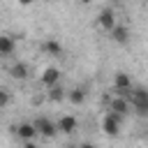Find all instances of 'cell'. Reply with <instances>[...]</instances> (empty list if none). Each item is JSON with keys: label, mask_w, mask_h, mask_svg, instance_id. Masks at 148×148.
<instances>
[{"label": "cell", "mask_w": 148, "mask_h": 148, "mask_svg": "<svg viewBox=\"0 0 148 148\" xmlns=\"http://www.w3.org/2000/svg\"><path fill=\"white\" fill-rule=\"evenodd\" d=\"M123 120H125V116H120V113H116V111H106V116L102 118V130H104V134L118 136Z\"/></svg>", "instance_id": "1"}, {"label": "cell", "mask_w": 148, "mask_h": 148, "mask_svg": "<svg viewBox=\"0 0 148 148\" xmlns=\"http://www.w3.org/2000/svg\"><path fill=\"white\" fill-rule=\"evenodd\" d=\"M32 125H35L37 134H42V136H46V139H53V136L58 134L56 123H53L51 118H46V116H37V118L32 120Z\"/></svg>", "instance_id": "2"}, {"label": "cell", "mask_w": 148, "mask_h": 148, "mask_svg": "<svg viewBox=\"0 0 148 148\" xmlns=\"http://www.w3.org/2000/svg\"><path fill=\"white\" fill-rule=\"evenodd\" d=\"M106 102H109V109H106V111H116V113H120V116H130V113H132V104H130V99H127L125 95L106 97Z\"/></svg>", "instance_id": "3"}, {"label": "cell", "mask_w": 148, "mask_h": 148, "mask_svg": "<svg viewBox=\"0 0 148 148\" xmlns=\"http://www.w3.org/2000/svg\"><path fill=\"white\" fill-rule=\"evenodd\" d=\"M97 25H99L102 30H106V32L116 25V12H113V7H104V9L97 14Z\"/></svg>", "instance_id": "4"}, {"label": "cell", "mask_w": 148, "mask_h": 148, "mask_svg": "<svg viewBox=\"0 0 148 148\" xmlns=\"http://www.w3.org/2000/svg\"><path fill=\"white\" fill-rule=\"evenodd\" d=\"M12 130H14V134H16L21 141H25V143H30V141L37 136V130H35L32 123H21V125H14Z\"/></svg>", "instance_id": "5"}, {"label": "cell", "mask_w": 148, "mask_h": 148, "mask_svg": "<svg viewBox=\"0 0 148 148\" xmlns=\"http://www.w3.org/2000/svg\"><path fill=\"white\" fill-rule=\"evenodd\" d=\"M130 88H132V79H130V74H125V72H116V76H113V92H116V95H125Z\"/></svg>", "instance_id": "6"}, {"label": "cell", "mask_w": 148, "mask_h": 148, "mask_svg": "<svg viewBox=\"0 0 148 148\" xmlns=\"http://www.w3.org/2000/svg\"><path fill=\"white\" fill-rule=\"evenodd\" d=\"M56 127H58V132H62V134H74V132L79 130V120H76L74 116H60L58 123H56Z\"/></svg>", "instance_id": "7"}, {"label": "cell", "mask_w": 148, "mask_h": 148, "mask_svg": "<svg viewBox=\"0 0 148 148\" xmlns=\"http://www.w3.org/2000/svg\"><path fill=\"white\" fill-rule=\"evenodd\" d=\"M109 37L116 42V44H127L130 42V30H127V25H113L111 30H109Z\"/></svg>", "instance_id": "8"}, {"label": "cell", "mask_w": 148, "mask_h": 148, "mask_svg": "<svg viewBox=\"0 0 148 148\" xmlns=\"http://www.w3.org/2000/svg\"><path fill=\"white\" fill-rule=\"evenodd\" d=\"M16 44H14V37L12 35H0V58H9L14 53Z\"/></svg>", "instance_id": "9"}, {"label": "cell", "mask_w": 148, "mask_h": 148, "mask_svg": "<svg viewBox=\"0 0 148 148\" xmlns=\"http://www.w3.org/2000/svg\"><path fill=\"white\" fill-rule=\"evenodd\" d=\"M60 81V69H56V67H46L44 69V74H42V86H53V83H58Z\"/></svg>", "instance_id": "10"}, {"label": "cell", "mask_w": 148, "mask_h": 148, "mask_svg": "<svg viewBox=\"0 0 148 148\" xmlns=\"http://www.w3.org/2000/svg\"><path fill=\"white\" fill-rule=\"evenodd\" d=\"M9 74H12L14 79H18V81H25V79H28V74H30V69H28V65H25V62H14V65H12V69H9Z\"/></svg>", "instance_id": "11"}, {"label": "cell", "mask_w": 148, "mask_h": 148, "mask_svg": "<svg viewBox=\"0 0 148 148\" xmlns=\"http://www.w3.org/2000/svg\"><path fill=\"white\" fill-rule=\"evenodd\" d=\"M46 97H49L51 102H62V99L67 97V92H65V88H62L60 83H53V86H49V92H46Z\"/></svg>", "instance_id": "12"}, {"label": "cell", "mask_w": 148, "mask_h": 148, "mask_svg": "<svg viewBox=\"0 0 148 148\" xmlns=\"http://www.w3.org/2000/svg\"><path fill=\"white\" fill-rule=\"evenodd\" d=\"M42 49H44L49 56H60V53H62V46H60L58 39H44V42H42Z\"/></svg>", "instance_id": "13"}, {"label": "cell", "mask_w": 148, "mask_h": 148, "mask_svg": "<svg viewBox=\"0 0 148 148\" xmlns=\"http://www.w3.org/2000/svg\"><path fill=\"white\" fill-rule=\"evenodd\" d=\"M67 99H69L72 104H83V102H86V88L79 86V88L69 90V92H67Z\"/></svg>", "instance_id": "14"}, {"label": "cell", "mask_w": 148, "mask_h": 148, "mask_svg": "<svg viewBox=\"0 0 148 148\" xmlns=\"http://www.w3.org/2000/svg\"><path fill=\"white\" fill-rule=\"evenodd\" d=\"M7 104H9V92H7L5 88H0V109L7 106Z\"/></svg>", "instance_id": "15"}, {"label": "cell", "mask_w": 148, "mask_h": 148, "mask_svg": "<svg viewBox=\"0 0 148 148\" xmlns=\"http://www.w3.org/2000/svg\"><path fill=\"white\" fill-rule=\"evenodd\" d=\"M35 0H18V5H23V7H28V5H32Z\"/></svg>", "instance_id": "16"}, {"label": "cell", "mask_w": 148, "mask_h": 148, "mask_svg": "<svg viewBox=\"0 0 148 148\" xmlns=\"http://www.w3.org/2000/svg\"><path fill=\"white\" fill-rule=\"evenodd\" d=\"M120 2H123V0H111V5H120Z\"/></svg>", "instance_id": "17"}, {"label": "cell", "mask_w": 148, "mask_h": 148, "mask_svg": "<svg viewBox=\"0 0 148 148\" xmlns=\"http://www.w3.org/2000/svg\"><path fill=\"white\" fill-rule=\"evenodd\" d=\"M81 2H83V5H90V2H92V0H81Z\"/></svg>", "instance_id": "18"}, {"label": "cell", "mask_w": 148, "mask_h": 148, "mask_svg": "<svg viewBox=\"0 0 148 148\" xmlns=\"http://www.w3.org/2000/svg\"><path fill=\"white\" fill-rule=\"evenodd\" d=\"M49 2H56V0H49Z\"/></svg>", "instance_id": "19"}]
</instances>
